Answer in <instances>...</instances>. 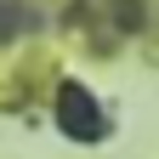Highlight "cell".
<instances>
[{
	"label": "cell",
	"mask_w": 159,
	"mask_h": 159,
	"mask_svg": "<svg viewBox=\"0 0 159 159\" xmlns=\"http://www.w3.org/2000/svg\"><path fill=\"white\" fill-rule=\"evenodd\" d=\"M23 23H29V11L17 6V0H0V29H6V34H17Z\"/></svg>",
	"instance_id": "cell-2"
},
{
	"label": "cell",
	"mask_w": 159,
	"mask_h": 159,
	"mask_svg": "<svg viewBox=\"0 0 159 159\" xmlns=\"http://www.w3.org/2000/svg\"><path fill=\"white\" fill-rule=\"evenodd\" d=\"M57 114H63V131H68V136H85V142H97V136H102V108H97L80 85H63Z\"/></svg>",
	"instance_id": "cell-1"
}]
</instances>
